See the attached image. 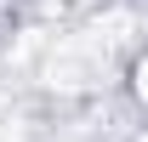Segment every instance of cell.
Segmentation results:
<instances>
[{
	"instance_id": "cell-1",
	"label": "cell",
	"mask_w": 148,
	"mask_h": 142,
	"mask_svg": "<svg viewBox=\"0 0 148 142\" xmlns=\"http://www.w3.org/2000/svg\"><path fill=\"white\" fill-rule=\"evenodd\" d=\"M131 97L148 108V51H137V63H131Z\"/></svg>"
}]
</instances>
